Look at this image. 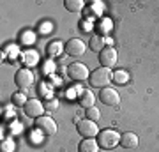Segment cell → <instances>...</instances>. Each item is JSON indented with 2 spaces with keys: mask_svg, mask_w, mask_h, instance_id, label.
Here are the masks:
<instances>
[{
  "mask_svg": "<svg viewBox=\"0 0 159 152\" xmlns=\"http://www.w3.org/2000/svg\"><path fill=\"white\" fill-rule=\"evenodd\" d=\"M106 37H101V35H94L90 39V50H94V51H99L101 53L104 48H106Z\"/></svg>",
  "mask_w": 159,
  "mask_h": 152,
  "instance_id": "16",
  "label": "cell"
},
{
  "mask_svg": "<svg viewBox=\"0 0 159 152\" xmlns=\"http://www.w3.org/2000/svg\"><path fill=\"white\" fill-rule=\"evenodd\" d=\"M23 41H25V43H27V44H29V43H34V34H25V39H23Z\"/></svg>",
  "mask_w": 159,
  "mask_h": 152,
  "instance_id": "27",
  "label": "cell"
},
{
  "mask_svg": "<svg viewBox=\"0 0 159 152\" xmlns=\"http://www.w3.org/2000/svg\"><path fill=\"white\" fill-rule=\"evenodd\" d=\"M76 129H78L80 136H83V138H96L99 135V127L94 120H89V118H83V120H80L78 126H76Z\"/></svg>",
  "mask_w": 159,
  "mask_h": 152,
  "instance_id": "5",
  "label": "cell"
},
{
  "mask_svg": "<svg viewBox=\"0 0 159 152\" xmlns=\"http://www.w3.org/2000/svg\"><path fill=\"white\" fill-rule=\"evenodd\" d=\"M99 99H101V103L106 104V106H117L120 103V94L115 89H111V87H104V89H101Z\"/></svg>",
  "mask_w": 159,
  "mask_h": 152,
  "instance_id": "8",
  "label": "cell"
},
{
  "mask_svg": "<svg viewBox=\"0 0 159 152\" xmlns=\"http://www.w3.org/2000/svg\"><path fill=\"white\" fill-rule=\"evenodd\" d=\"M44 108H46V110H57V108H58V99H57V97H51V99H48Z\"/></svg>",
  "mask_w": 159,
  "mask_h": 152,
  "instance_id": "23",
  "label": "cell"
},
{
  "mask_svg": "<svg viewBox=\"0 0 159 152\" xmlns=\"http://www.w3.org/2000/svg\"><path fill=\"white\" fill-rule=\"evenodd\" d=\"M41 30H43V32H50V30H51V23H43Z\"/></svg>",
  "mask_w": 159,
  "mask_h": 152,
  "instance_id": "29",
  "label": "cell"
},
{
  "mask_svg": "<svg viewBox=\"0 0 159 152\" xmlns=\"http://www.w3.org/2000/svg\"><path fill=\"white\" fill-rule=\"evenodd\" d=\"M85 115H87L89 120H94V122H96L97 118L101 117V112H99L96 106H92V108H89V110H85Z\"/></svg>",
  "mask_w": 159,
  "mask_h": 152,
  "instance_id": "20",
  "label": "cell"
},
{
  "mask_svg": "<svg viewBox=\"0 0 159 152\" xmlns=\"http://www.w3.org/2000/svg\"><path fill=\"white\" fill-rule=\"evenodd\" d=\"M102 9H104V6H102V4H99V2L92 4V11H94V14H101Z\"/></svg>",
  "mask_w": 159,
  "mask_h": 152,
  "instance_id": "25",
  "label": "cell"
},
{
  "mask_svg": "<svg viewBox=\"0 0 159 152\" xmlns=\"http://www.w3.org/2000/svg\"><path fill=\"white\" fill-rule=\"evenodd\" d=\"M39 94L43 97H46V99H51V97H53V96H51V87H50V85H46V83H43L39 87Z\"/></svg>",
  "mask_w": 159,
  "mask_h": 152,
  "instance_id": "21",
  "label": "cell"
},
{
  "mask_svg": "<svg viewBox=\"0 0 159 152\" xmlns=\"http://www.w3.org/2000/svg\"><path fill=\"white\" fill-rule=\"evenodd\" d=\"M67 74L73 81H85V80H89V76H90L89 67L81 62H74V64H71V66H67Z\"/></svg>",
  "mask_w": 159,
  "mask_h": 152,
  "instance_id": "4",
  "label": "cell"
},
{
  "mask_svg": "<svg viewBox=\"0 0 159 152\" xmlns=\"http://www.w3.org/2000/svg\"><path fill=\"white\" fill-rule=\"evenodd\" d=\"M110 30H111V23L108 21V20H104V21H99L97 23V32H99V35H104V34H108Z\"/></svg>",
  "mask_w": 159,
  "mask_h": 152,
  "instance_id": "19",
  "label": "cell"
},
{
  "mask_svg": "<svg viewBox=\"0 0 159 152\" xmlns=\"http://www.w3.org/2000/svg\"><path fill=\"white\" fill-rule=\"evenodd\" d=\"M111 80H113L115 83H119V85H125L127 80H129V74L125 73V71H115V73L111 74Z\"/></svg>",
  "mask_w": 159,
  "mask_h": 152,
  "instance_id": "17",
  "label": "cell"
},
{
  "mask_svg": "<svg viewBox=\"0 0 159 152\" xmlns=\"http://www.w3.org/2000/svg\"><path fill=\"white\" fill-rule=\"evenodd\" d=\"M21 129H23L21 122H12V133H20Z\"/></svg>",
  "mask_w": 159,
  "mask_h": 152,
  "instance_id": "26",
  "label": "cell"
},
{
  "mask_svg": "<svg viewBox=\"0 0 159 152\" xmlns=\"http://www.w3.org/2000/svg\"><path fill=\"white\" fill-rule=\"evenodd\" d=\"M60 81H62V80H58L57 76H53V85H60Z\"/></svg>",
  "mask_w": 159,
  "mask_h": 152,
  "instance_id": "30",
  "label": "cell"
},
{
  "mask_svg": "<svg viewBox=\"0 0 159 152\" xmlns=\"http://www.w3.org/2000/svg\"><path fill=\"white\" fill-rule=\"evenodd\" d=\"M85 50H87L85 43L81 39H76V37L74 39H69L67 44H66V53L71 57H81L85 53Z\"/></svg>",
  "mask_w": 159,
  "mask_h": 152,
  "instance_id": "10",
  "label": "cell"
},
{
  "mask_svg": "<svg viewBox=\"0 0 159 152\" xmlns=\"http://www.w3.org/2000/svg\"><path fill=\"white\" fill-rule=\"evenodd\" d=\"M12 150H14V141L12 140L2 141V152H12Z\"/></svg>",
  "mask_w": 159,
  "mask_h": 152,
  "instance_id": "22",
  "label": "cell"
},
{
  "mask_svg": "<svg viewBox=\"0 0 159 152\" xmlns=\"http://www.w3.org/2000/svg\"><path fill=\"white\" fill-rule=\"evenodd\" d=\"M14 81H16V85L21 90H27L29 87H32V83H34V73H32L30 69L23 67V69H20V71L16 73Z\"/></svg>",
  "mask_w": 159,
  "mask_h": 152,
  "instance_id": "7",
  "label": "cell"
},
{
  "mask_svg": "<svg viewBox=\"0 0 159 152\" xmlns=\"http://www.w3.org/2000/svg\"><path fill=\"white\" fill-rule=\"evenodd\" d=\"M99 64H101V67H106V69L115 67L117 66V50L111 48V46H106L99 53Z\"/></svg>",
  "mask_w": 159,
  "mask_h": 152,
  "instance_id": "6",
  "label": "cell"
},
{
  "mask_svg": "<svg viewBox=\"0 0 159 152\" xmlns=\"http://www.w3.org/2000/svg\"><path fill=\"white\" fill-rule=\"evenodd\" d=\"M27 96L23 94V92H16V94H12V104L14 106H25L27 104Z\"/></svg>",
  "mask_w": 159,
  "mask_h": 152,
  "instance_id": "18",
  "label": "cell"
},
{
  "mask_svg": "<svg viewBox=\"0 0 159 152\" xmlns=\"http://www.w3.org/2000/svg\"><path fill=\"white\" fill-rule=\"evenodd\" d=\"M81 28H83L85 32H87V30H92V25H90V21H89V20H85V21H83V27H81Z\"/></svg>",
  "mask_w": 159,
  "mask_h": 152,
  "instance_id": "28",
  "label": "cell"
},
{
  "mask_svg": "<svg viewBox=\"0 0 159 152\" xmlns=\"http://www.w3.org/2000/svg\"><path fill=\"white\" fill-rule=\"evenodd\" d=\"M53 71H55V66H53V62H46L44 67H43V73H44V74H51Z\"/></svg>",
  "mask_w": 159,
  "mask_h": 152,
  "instance_id": "24",
  "label": "cell"
},
{
  "mask_svg": "<svg viewBox=\"0 0 159 152\" xmlns=\"http://www.w3.org/2000/svg\"><path fill=\"white\" fill-rule=\"evenodd\" d=\"M64 6H66V9L71 11V12H80V11H83L85 2H83V0H66Z\"/></svg>",
  "mask_w": 159,
  "mask_h": 152,
  "instance_id": "15",
  "label": "cell"
},
{
  "mask_svg": "<svg viewBox=\"0 0 159 152\" xmlns=\"http://www.w3.org/2000/svg\"><path fill=\"white\" fill-rule=\"evenodd\" d=\"M78 103H80V106H81V108L89 110V108L94 106V103H96V97H94V94H92L90 90H80Z\"/></svg>",
  "mask_w": 159,
  "mask_h": 152,
  "instance_id": "11",
  "label": "cell"
},
{
  "mask_svg": "<svg viewBox=\"0 0 159 152\" xmlns=\"http://www.w3.org/2000/svg\"><path fill=\"white\" fill-rule=\"evenodd\" d=\"M25 115L27 117H34V118H39L43 117V113H44V104L39 101V99H29L27 104H25Z\"/></svg>",
  "mask_w": 159,
  "mask_h": 152,
  "instance_id": "9",
  "label": "cell"
},
{
  "mask_svg": "<svg viewBox=\"0 0 159 152\" xmlns=\"http://www.w3.org/2000/svg\"><path fill=\"white\" fill-rule=\"evenodd\" d=\"M138 136L134 135V133H131V131H127V133H124V135H120V145L124 147V149H136L138 147Z\"/></svg>",
  "mask_w": 159,
  "mask_h": 152,
  "instance_id": "12",
  "label": "cell"
},
{
  "mask_svg": "<svg viewBox=\"0 0 159 152\" xmlns=\"http://www.w3.org/2000/svg\"><path fill=\"white\" fill-rule=\"evenodd\" d=\"M78 152H99V143L94 138H83L78 145Z\"/></svg>",
  "mask_w": 159,
  "mask_h": 152,
  "instance_id": "13",
  "label": "cell"
},
{
  "mask_svg": "<svg viewBox=\"0 0 159 152\" xmlns=\"http://www.w3.org/2000/svg\"><path fill=\"white\" fill-rule=\"evenodd\" d=\"M64 50H66V46H64L60 41H51L50 44H48V55H50L51 58L60 57L64 53Z\"/></svg>",
  "mask_w": 159,
  "mask_h": 152,
  "instance_id": "14",
  "label": "cell"
},
{
  "mask_svg": "<svg viewBox=\"0 0 159 152\" xmlns=\"http://www.w3.org/2000/svg\"><path fill=\"white\" fill-rule=\"evenodd\" d=\"M89 81H90L92 87L104 89V87L111 81V73H110V69H106V67H99V69H96V71H92L90 73Z\"/></svg>",
  "mask_w": 159,
  "mask_h": 152,
  "instance_id": "2",
  "label": "cell"
},
{
  "mask_svg": "<svg viewBox=\"0 0 159 152\" xmlns=\"http://www.w3.org/2000/svg\"><path fill=\"white\" fill-rule=\"evenodd\" d=\"M97 143L101 149H106V150L115 149L117 145H120V135L113 129H102L97 135Z\"/></svg>",
  "mask_w": 159,
  "mask_h": 152,
  "instance_id": "1",
  "label": "cell"
},
{
  "mask_svg": "<svg viewBox=\"0 0 159 152\" xmlns=\"http://www.w3.org/2000/svg\"><path fill=\"white\" fill-rule=\"evenodd\" d=\"M35 129L39 131L43 136H53L57 133V124H55V120L51 117L43 115V117L35 118Z\"/></svg>",
  "mask_w": 159,
  "mask_h": 152,
  "instance_id": "3",
  "label": "cell"
}]
</instances>
